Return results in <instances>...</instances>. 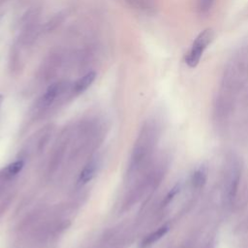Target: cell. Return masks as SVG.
I'll list each match as a JSON object with an SVG mask.
<instances>
[{
    "instance_id": "obj_1",
    "label": "cell",
    "mask_w": 248,
    "mask_h": 248,
    "mask_svg": "<svg viewBox=\"0 0 248 248\" xmlns=\"http://www.w3.org/2000/svg\"><path fill=\"white\" fill-rule=\"evenodd\" d=\"M213 37L214 33L211 28H207L199 34L185 56V62L188 66L196 67L199 64L203 51L212 42Z\"/></svg>"
},
{
    "instance_id": "obj_2",
    "label": "cell",
    "mask_w": 248,
    "mask_h": 248,
    "mask_svg": "<svg viewBox=\"0 0 248 248\" xmlns=\"http://www.w3.org/2000/svg\"><path fill=\"white\" fill-rule=\"evenodd\" d=\"M65 85L66 84L64 82H55V83H52L50 86H48L46 91L44 93V95L40 99V102H39L40 106L43 108H46L51 105L53 101L57 98V96L63 92V90L65 89Z\"/></svg>"
},
{
    "instance_id": "obj_3",
    "label": "cell",
    "mask_w": 248,
    "mask_h": 248,
    "mask_svg": "<svg viewBox=\"0 0 248 248\" xmlns=\"http://www.w3.org/2000/svg\"><path fill=\"white\" fill-rule=\"evenodd\" d=\"M239 178H240V172L238 169L232 166V168L230 170L229 176L227 178V183H226V195H227V199H229L230 201L233 199V197L236 194Z\"/></svg>"
},
{
    "instance_id": "obj_4",
    "label": "cell",
    "mask_w": 248,
    "mask_h": 248,
    "mask_svg": "<svg viewBox=\"0 0 248 248\" xmlns=\"http://www.w3.org/2000/svg\"><path fill=\"white\" fill-rule=\"evenodd\" d=\"M95 77H96V74L94 72H89L83 77H81L80 78H78L74 84V92L77 94H79L85 91L92 84V82L95 79Z\"/></svg>"
},
{
    "instance_id": "obj_5",
    "label": "cell",
    "mask_w": 248,
    "mask_h": 248,
    "mask_svg": "<svg viewBox=\"0 0 248 248\" xmlns=\"http://www.w3.org/2000/svg\"><path fill=\"white\" fill-rule=\"evenodd\" d=\"M169 231V227L168 226H163L160 227L158 230H156L155 232H151L150 234H148L141 242V247H147L153 243H155L156 241H158L160 238H162Z\"/></svg>"
},
{
    "instance_id": "obj_6",
    "label": "cell",
    "mask_w": 248,
    "mask_h": 248,
    "mask_svg": "<svg viewBox=\"0 0 248 248\" xmlns=\"http://www.w3.org/2000/svg\"><path fill=\"white\" fill-rule=\"evenodd\" d=\"M207 179V169L204 166H200L195 171L192 176L193 185L197 188L202 187Z\"/></svg>"
},
{
    "instance_id": "obj_7",
    "label": "cell",
    "mask_w": 248,
    "mask_h": 248,
    "mask_svg": "<svg viewBox=\"0 0 248 248\" xmlns=\"http://www.w3.org/2000/svg\"><path fill=\"white\" fill-rule=\"evenodd\" d=\"M130 6L135 9L144 11V12H151L154 10V4L151 0H125Z\"/></svg>"
},
{
    "instance_id": "obj_8",
    "label": "cell",
    "mask_w": 248,
    "mask_h": 248,
    "mask_svg": "<svg viewBox=\"0 0 248 248\" xmlns=\"http://www.w3.org/2000/svg\"><path fill=\"white\" fill-rule=\"evenodd\" d=\"M95 172V165L93 164H89L80 173L79 176V182L80 183H86L87 181H89Z\"/></svg>"
},
{
    "instance_id": "obj_9",
    "label": "cell",
    "mask_w": 248,
    "mask_h": 248,
    "mask_svg": "<svg viewBox=\"0 0 248 248\" xmlns=\"http://www.w3.org/2000/svg\"><path fill=\"white\" fill-rule=\"evenodd\" d=\"M22 167H23V162L22 161L14 162L10 166H8V168L6 169V175L10 176V177L16 175V173H18L21 170Z\"/></svg>"
},
{
    "instance_id": "obj_10",
    "label": "cell",
    "mask_w": 248,
    "mask_h": 248,
    "mask_svg": "<svg viewBox=\"0 0 248 248\" xmlns=\"http://www.w3.org/2000/svg\"><path fill=\"white\" fill-rule=\"evenodd\" d=\"M215 0H198L197 9L201 14H206L213 6Z\"/></svg>"
},
{
    "instance_id": "obj_11",
    "label": "cell",
    "mask_w": 248,
    "mask_h": 248,
    "mask_svg": "<svg viewBox=\"0 0 248 248\" xmlns=\"http://www.w3.org/2000/svg\"><path fill=\"white\" fill-rule=\"evenodd\" d=\"M178 191H179V186H178V185H176L175 187H173V188L170 190V192L168 194V196L166 197L165 203L170 202V201H171V200H172V198H173V197L178 193Z\"/></svg>"
},
{
    "instance_id": "obj_12",
    "label": "cell",
    "mask_w": 248,
    "mask_h": 248,
    "mask_svg": "<svg viewBox=\"0 0 248 248\" xmlns=\"http://www.w3.org/2000/svg\"><path fill=\"white\" fill-rule=\"evenodd\" d=\"M1 101H2V97L0 96V104H1Z\"/></svg>"
}]
</instances>
